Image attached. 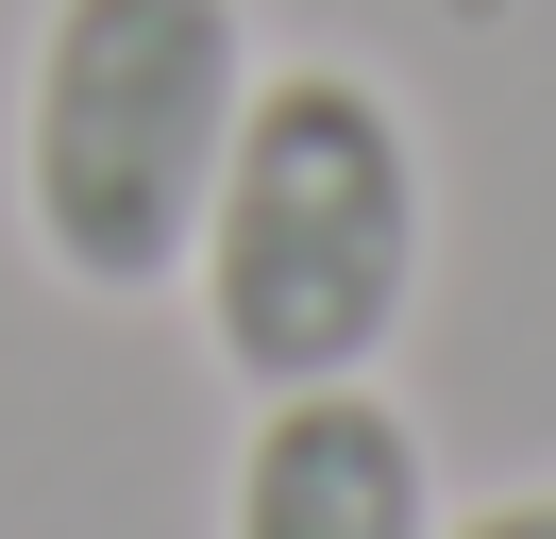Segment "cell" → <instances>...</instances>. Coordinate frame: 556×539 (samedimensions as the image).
<instances>
[{
    "label": "cell",
    "mask_w": 556,
    "mask_h": 539,
    "mask_svg": "<svg viewBox=\"0 0 556 539\" xmlns=\"http://www.w3.org/2000/svg\"><path fill=\"white\" fill-rule=\"evenodd\" d=\"M186 287L237 388H338L421 303V135L371 67H270L237 101Z\"/></svg>",
    "instance_id": "cell-1"
},
{
    "label": "cell",
    "mask_w": 556,
    "mask_h": 539,
    "mask_svg": "<svg viewBox=\"0 0 556 539\" xmlns=\"http://www.w3.org/2000/svg\"><path fill=\"white\" fill-rule=\"evenodd\" d=\"M237 101H253L237 0H51L35 17V85H17L35 253L68 287H102V303L186 287V236L219 202Z\"/></svg>",
    "instance_id": "cell-2"
},
{
    "label": "cell",
    "mask_w": 556,
    "mask_h": 539,
    "mask_svg": "<svg viewBox=\"0 0 556 539\" xmlns=\"http://www.w3.org/2000/svg\"><path fill=\"white\" fill-rule=\"evenodd\" d=\"M237 539H439L421 422L371 388V371L270 388V422L237 438Z\"/></svg>",
    "instance_id": "cell-3"
},
{
    "label": "cell",
    "mask_w": 556,
    "mask_h": 539,
    "mask_svg": "<svg viewBox=\"0 0 556 539\" xmlns=\"http://www.w3.org/2000/svg\"><path fill=\"white\" fill-rule=\"evenodd\" d=\"M439 539H556V489H506V505H472V523H439Z\"/></svg>",
    "instance_id": "cell-4"
}]
</instances>
